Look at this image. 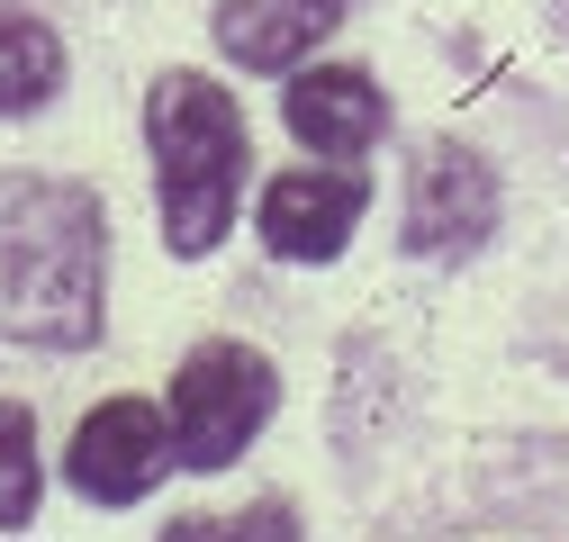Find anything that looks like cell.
<instances>
[{
    "instance_id": "obj_10",
    "label": "cell",
    "mask_w": 569,
    "mask_h": 542,
    "mask_svg": "<svg viewBox=\"0 0 569 542\" xmlns=\"http://www.w3.org/2000/svg\"><path fill=\"white\" fill-rule=\"evenodd\" d=\"M37 515V425H28V406L0 398V524H28Z\"/></svg>"
},
{
    "instance_id": "obj_9",
    "label": "cell",
    "mask_w": 569,
    "mask_h": 542,
    "mask_svg": "<svg viewBox=\"0 0 569 542\" xmlns=\"http://www.w3.org/2000/svg\"><path fill=\"white\" fill-rule=\"evenodd\" d=\"M63 82V46L46 19L28 10H0V118H19V109H46Z\"/></svg>"
},
{
    "instance_id": "obj_5",
    "label": "cell",
    "mask_w": 569,
    "mask_h": 542,
    "mask_svg": "<svg viewBox=\"0 0 569 542\" xmlns=\"http://www.w3.org/2000/svg\"><path fill=\"white\" fill-rule=\"evenodd\" d=\"M362 199H371L362 172H335V163L280 172V181L262 190V244H271L280 262H335L343 235H352V218H362Z\"/></svg>"
},
{
    "instance_id": "obj_6",
    "label": "cell",
    "mask_w": 569,
    "mask_h": 542,
    "mask_svg": "<svg viewBox=\"0 0 569 542\" xmlns=\"http://www.w3.org/2000/svg\"><path fill=\"white\" fill-rule=\"evenodd\" d=\"M497 227V181L479 154L461 145H435L416 163V199H407V244L416 253H452V244H479Z\"/></svg>"
},
{
    "instance_id": "obj_2",
    "label": "cell",
    "mask_w": 569,
    "mask_h": 542,
    "mask_svg": "<svg viewBox=\"0 0 569 542\" xmlns=\"http://www.w3.org/2000/svg\"><path fill=\"white\" fill-rule=\"evenodd\" d=\"M146 127H154V163H163V244L208 253L244 190V118L208 73H163Z\"/></svg>"
},
{
    "instance_id": "obj_3",
    "label": "cell",
    "mask_w": 569,
    "mask_h": 542,
    "mask_svg": "<svg viewBox=\"0 0 569 542\" xmlns=\"http://www.w3.org/2000/svg\"><path fill=\"white\" fill-rule=\"evenodd\" d=\"M271 416V362L244 344H199L172 371V461L190 470H227L253 425Z\"/></svg>"
},
{
    "instance_id": "obj_8",
    "label": "cell",
    "mask_w": 569,
    "mask_h": 542,
    "mask_svg": "<svg viewBox=\"0 0 569 542\" xmlns=\"http://www.w3.org/2000/svg\"><path fill=\"white\" fill-rule=\"evenodd\" d=\"M343 19V0H227L218 10V46L244 73H290V63Z\"/></svg>"
},
{
    "instance_id": "obj_7",
    "label": "cell",
    "mask_w": 569,
    "mask_h": 542,
    "mask_svg": "<svg viewBox=\"0 0 569 542\" xmlns=\"http://www.w3.org/2000/svg\"><path fill=\"white\" fill-rule=\"evenodd\" d=\"M380 127H389V100L371 91V73H352V63H317V73L290 82V136L308 154H362Z\"/></svg>"
},
{
    "instance_id": "obj_1",
    "label": "cell",
    "mask_w": 569,
    "mask_h": 542,
    "mask_svg": "<svg viewBox=\"0 0 569 542\" xmlns=\"http://www.w3.org/2000/svg\"><path fill=\"white\" fill-rule=\"evenodd\" d=\"M100 271H109V218L82 181L0 190V334L10 344L82 353L100 334Z\"/></svg>"
},
{
    "instance_id": "obj_4",
    "label": "cell",
    "mask_w": 569,
    "mask_h": 542,
    "mask_svg": "<svg viewBox=\"0 0 569 542\" xmlns=\"http://www.w3.org/2000/svg\"><path fill=\"white\" fill-rule=\"evenodd\" d=\"M163 470H172V425L146 398H109V406L82 416V434H73V489L82 498L127 506V498H146Z\"/></svg>"
}]
</instances>
